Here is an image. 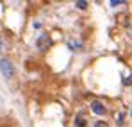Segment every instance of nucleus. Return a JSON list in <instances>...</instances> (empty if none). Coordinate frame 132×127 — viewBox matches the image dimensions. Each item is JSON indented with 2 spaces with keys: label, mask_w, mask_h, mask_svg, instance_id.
I'll return each instance as SVG.
<instances>
[{
  "label": "nucleus",
  "mask_w": 132,
  "mask_h": 127,
  "mask_svg": "<svg viewBox=\"0 0 132 127\" xmlns=\"http://www.w3.org/2000/svg\"><path fill=\"white\" fill-rule=\"evenodd\" d=\"M0 72L4 73L5 79H11L14 75V66L9 59H0Z\"/></svg>",
  "instance_id": "1"
},
{
  "label": "nucleus",
  "mask_w": 132,
  "mask_h": 127,
  "mask_svg": "<svg viewBox=\"0 0 132 127\" xmlns=\"http://www.w3.org/2000/svg\"><path fill=\"white\" fill-rule=\"evenodd\" d=\"M50 43H52V41H50V36H46V34H41V36L38 38V43H36V45H38V48H39L41 52H45V50L50 47Z\"/></svg>",
  "instance_id": "2"
},
{
  "label": "nucleus",
  "mask_w": 132,
  "mask_h": 127,
  "mask_svg": "<svg viewBox=\"0 0 132 127\" xmlns=\"http://www.w3.org/2000/svg\"><path fill=\"white\" fill-rule=\"evenodd\" d=\"M91 111H93L95 115H104V113H105V106H104L100 100H93V102H91Z\"/></svg>",
  "instance_id": "3"
},
{
  "label": "nucleus",
  "mask_w": 132,
  "mask_h": 127,
  "mask_svg": "<svg viewBox=\"0 0 132 127\" xmlns=\"http://www.w3.org/2000/svg\"><path fill=\"white\" fill-rule=\"evenodd\" d=\"M75 125H77V127H86V120H84V118L79 115V116L75 118Z\"/></svg>",
  "instance_id": "4"
},
{
  "label": "nucleus",
  "mask_w": 132,
  "mask_h": 127,
  "mask_svg": "<svg viewBox=\"0 0 132 127\" xmlns=\"http://www.w3.org/2000/svg\"><path fill=\"white\" fill-rule=\"evenodd\" d=\"M75 5H77L79 9H86V7H88V2H84V0H79V2H75Z\"/></svg>",
  "instance_id": "5"
},
{
  "label": "nucleus",
  "mask_w": 132,
  "mask_h": 127,
  "mask_svg": "<svg viewBox=\"0 0 132 127\" xmlns=\"http://www.w3.org/2000/svg\"><path fill=\"white\" fill-rule=\"evenodd\" d=\"M121 4H125L123 0H111V5H121Z\"/></svg>",
  "instance_id": "6"
},
{
  "label": "nucleus",
  "mask_w": 132,
  "mask_h": 127,
  "mask_svg": "<svg viewBox=\"0 0 132 127\" xmlns=\"http://www.w3.org/2000/svg\"><path fill=\"white\" fill-rule=\"evenodd\" d=\"M123 116H125L123 113H120V115L116 116V120H118V124H123Z\"/></svg>",
  "instance_id": "7"
},
{
  "label": "nucleus",
  "mask_w": 132,
  "mask_h": 127,
  "mask_svg": "<svg viewBox=\"0 0 132 127\" xmlns=\"http://www.w3.org/2000/svg\"><path fill=\"white\" fill-rule=\"evenodd\" d=\"M95 127H109V125H107L105 122H96V124H95Z\"/></svg>",
  "instance_id": "8"
},
{
  "label": "nucleus",
  "mask_w": 132,
  "mask_h": 127,
  "mask_svg": "<svg viewBox=\"0 0 132 127\" xmlns=\"http://www.w3.org/2000/svg\"><path fill=\"white\" fill-rule=\"evenodd\" d=\"M123 83H125V84H132V75H130V77H129V79H125Z\"/></svg>",
  "instance_id": "9"
},
{
  "label": "nucleus",
  "mask_w": 132,
  "mask_h": 127,
  "mask_svg": "<svg viewBox=\"0 0 132 127\" xmlns=\"http://www.w3.org/2000/svg\"><path fill=\"white\" fill-rule=\"evenodd\" d=\"M0 52H2V45H0Z\"/></svg>",
  "instance_id": "10"
},
{
  "label": "nucleus",
  "mask_w": 132,
  "mask_h": 127,
  "mask_svg": "<svg viewBox=\"0 0 132 127\" xmlns=\"http://www.w3.org/2000/svg\"><path fill=\"white\" fill-rule=\"evenodd\" d=\"M130 115H132V111H130Z\"/></svg>",
  "instance_id": "11"
}]
</instances>
